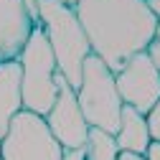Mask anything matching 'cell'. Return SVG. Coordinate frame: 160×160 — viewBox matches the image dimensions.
I'll return each mask as SVG.
<instances>
[{"instance_id":"1","label":"cell","mask_w":160,"mask_h":160,"mask_svg":"<svg viewBox=\"0 0 160 160\" xmlns=\"http://www.w3.org/2000/svg\"><path fill=\"white\" fill-rule=\"evenodd\" d=\"M92 53L117 74L132 56L148 51L160 18L142 0H79L74 5Z\"/></svg>"},{"instance_id":"2","label":"cell","mask_w":160,"mask_h":160,"mask_svg":"<svg viewBox=\"0 0 160 160\" xmlns=\"http://www.w3.org/2000/svg\"><path fill=\"white\" fill-rule=\"evenodd\" d=\"M38 26L43 28L56 66L69 87L76 92L82 87V69L87 56L92 53L89 38L79 23V15L71 5H64L61 0H38Z\"/></svg>"},{"instance_id":"3","label":"cell","mask_w":160,"mask_h":160,"mask_svg":"<svg viewBox=\"0 0 160 160\" xmlns=\"http://www.w3.org/2000/svg\"><path fill=\"white\" fill-rule=\"evenodd\" d=\"M21 64V97H23V109L36 112L46 117L58 97V84H56V58L51 51V43L41 26H36L26 48L18 56Z\"/></svg>"},{"instance_id":"4","label":"cell","mask_w":160,"mask_h":160,"mask_svg":"<svg viewBox=\"0 0 160 160\" xmlns=\"http://www.w3.org/2000/svg\"><path fill=\"white\" fill-rule=\"evenodd\" d=\"M76 99L89 127L117 135L122 119V97L117 92L114 71L99 56L89 53L82 69V87L76 89Z\"/></svg>"},{"instance_id":"5","label":"cell","mask_w":160,"mask_h":160,"mask_svg":"<svg viewBox=\"0 0 160 160\" xmlns=\"http://www.w3.org/2000/svg\"><path fill=\"white\" fill-rule=\"evenodd\" d=\"M3 160H64L61 142L51 135L46 117L21 109L8 127V135L0 140Z\"/></svg>"},{"instance_id":"6","label":"cell","mask_w":160,"mask_h":160,"mask_svg":"<svg viewBox=\"0 0 160 160\" xmlns=\"http://www.w3.org/2000/svg\"><path fill=\"white\" fill-rule=\"evenodd\" d=\"M114 82L122 104L135 107L140 114H148L160 99V69L150 61L145 51L132 56L122 71L114 74Z\"/></svg>"},{"instance_id":"7","label":"cell","mask_w":160,"mask_h":160,"mask_svg":"<svg viewBox=\"0 0 160 160\" xmlns=\"http://www.w3.org/2000/svg\"><path fill=\"white\" fill-rule=\"evenodd\" d=\"M56 84H58V97H56L51 112L46 114V125H48L51 135L61 142L64 150H84L89 125L82 114L76 92L69 87V82L61 76V71L56 74Z\"/></svg>"},{"instance_id":"8","label":"cell","mask_w":160,"mask_h":160,"mask_svg":"<svg viewBox=\"0 0 160 160\" xmlns=\"http://www.w3.org/2000/svg\"><path fill=\"white\" fill-rule=\"evenodd\" d=\"M36 23L23 0H0V64L18 61Z\"/></svg>"},{"instance_id":"9","label":"cell","mask_w":160,"mask_h":160,"mask_svg":"<svg viewBox=\"0 0 160 160\" xmlns=\"http://www.w3.org/2000/svg\"><path fill=\"white\" fill-rule=\"evenodd\" d=\"M23 109L21 97V64L3 61L0 64V140L8 135L13 117Z\"/></svg>"},{"instance_id":"10","label":"cell","mask_w":160,"mask_h":160,"mask_svg":"<svg viewBox=\"0 0 160 160\" xmlns=\"http://www.w3.org/2000/svg\"><path fill=\"white\" fill-rule=\"evenodd\" d=\"M114 140H117L119 152L145 155V150L150 145V130H148L145 114H140L130 104H122V119H119V130H117Z\"/></svg>"},{"instance_id":"11","label":"cell","mask_w":160,"mask_h":160,"mask_svg":"<svg viewBox=\"0 0 160 160\" xmlns=\"http://www.w3.org/2000/svg\"><path fill=\"white\" fill-rule=\"evenodd\" d=\"M82 155H84V160H117L119 148H117L114 135H109L104 130H97V127H89L87 145H84Z\"/></svg>"},{"instance_id":"12","label":"cell","mask_w":160,"mask_h":160,"mask_svg":"<svg viewBox=\"0 0 160 160\" xmlns=\"http://www.w3.org/2000/svg\"><path fill=\"white\" fill-rule=\"evenodd\" d=\"M148 119V130H150V140H160V99H158V104L145 114Z\"/></svg>"},{"instance_id":"13","label":"cell","mask_w":160,"mask_h":160,"mask_svg":"<svg viewBox=\"0 0 160 160\" xmlns=\"http://www.w3.org/2000/svg\"><path fill=\"white\" fill-rule=\"evenodd\" d=\"M148 56H150V61L160 69V21H158V28H155V36H152V41H150V46H148V51H145Z\"/></svg>"},{"instance_id":"14","label":"cell","mask_w":160,"mask_h":160,"mask_svg":"<svg viewBox=\"0 0 160 160\" xmlns=\"http://www.w3.org/2000/svg\"><path fill=\"white\" fill-rule=\"evenodd\" d=\"M145 160H160V140H150V145L142 155Z\"/></svg>"},{"instance_id":"15","label":"cell","mask_w":160,"mask_h":160,"mask_svg":"<svg viewBox=\"0 0 160 160\" xmlns=\"http://www.w3.org/2000/svg\"><path fill=\"white\" fill-rule=\"evenodd\" d=\"M23 3H26V8H28L31 18H33V23L38 26V0H23Z\"/></svg>"},{"instance_id":"16","label":"cell","mask_w":160,"mask_h":160,"mask_svg":"<svg viewBox=\"0 0 160 160\" xmlns=\"http://www.w3.org/2000/svg\"><path fill=\"white\" fill-rule=\"evenodd\" d=\"M64 160H84V155H82V150H66Z\"/></svg>"},{"instance_id":"17","label":"cell","mask_w":160,"mask_h":160,"mask_svg":"<svg viewBox=\"0 0 160 160\" xmlns=\"http://www.w3.org/2000/svg\"><path fill=\"white\" fill-rule=\"evenodd\" d=\"M142 3H145V5H148V8L160 18V0H142Z\"/></svg>"},{"instance_id":"18","label":"cell","mask_w":160,"mask_h":160,"mask_svg":"<svg viewBox=\"0 0 160 160\" xmlns=\"http://www.w3.org/2000/svg\"><path fill=\"white\" fill-rule=\"evenodd\" d=\"M117 160H145L142 155H135V152H119Z\"/></svg>"},{"instance_id":"19","label":"cell","mask_w":160,"mask_h":160,"mask_svg":"<svg viewBox=\"0 0 160 160\" xmlns=\"http://www.w3.org/2000/svg\"><path fill=\"white\" fill-rule=\"evenodd\" d=\"M61 3H64V5H71V8H74V5L79 3V0H61Z\"/></svg>"},{"instance_id":"20","label":"cell","mask_w":160,"mask_h":160,"mask_svg":"<svg viewBox=\"0 0 160 160\" xmlns=\"http://www.w3.org/2000/svg\"><path fill=\"white\" fill-rule=\"evenodd\" d=\"M0 158H3V148H0Z\"/></svg>"},{"instance_id":"21","label":"cell","mask_w":160,"mask_h":160,"mask_svg":"<svg viewBox=\"0 0 160 160\" xmlns=\"http://www.w3.org/2000/svg\"><path fill=\"white\" fill-rule=\"evenodd\" d=\"M0 160H3V158H0Z\"/></svg>"}]
</instances>
